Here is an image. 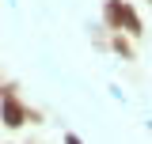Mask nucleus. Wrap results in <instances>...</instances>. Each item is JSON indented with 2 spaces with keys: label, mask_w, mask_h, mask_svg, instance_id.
Returning <instances> with one entry per match:
<instances>
[{
  "label": "nucleus",
  "mask_w": 152,
  "mask_h": 144,
  "mask_svg": "<svg viewBox=\"0 0 152 144\" xmlns=\"http://www.w3.org/2000/svg\"><path fill=\"white\" fill-rule=\"evenodd\" d=\"M118 31H126V34H141L145 27H141V15L133 12V4L122 0V12H118Z\"/></svg>",
  "instance_id": "2"
},
{
  "label": "nucleus",
  "mask_w": 152,
  "mask_h": 144,
  "mask_svg": "<svg viewBox=\"0 0 152 144\" xmlns=\"http://www.w3.org/2000/svg\"><path fill=\"white\" fill-rule=\"evenodd\" d=\"M110 46H114V53H122V57H133V46H129V38H122V31L110 38Z\"/></svg>",
  "instance_id": "4"
},
{
  "label": "nucleus",
  "mask_w": 152,
  "mask_h": 144,
  "mask_svg": "<svg viewBox=\"0 0 152 144\" xmlns=\"http://www.w3.org/2000/svg\"><path fill=\"white\" fill-rule=\"evenodd\" d=\"M65 144H84V140H80L76 133H65Z\"/></svg>",
  "instance_id": "5"
},
{
  "label": "nucleus",
  "mask_w": 152,
  "mask_h": 144,
  "mask_svg": "<svg viewBox=\"0 0 152 144\" xmlns=\"http://www.w3.org/2000/svg\"><path fill=\"white\" fill-rule=\"evenodd\" d=\"M148 4H152V0H148Z\"/></svg>",
  "instance_id": "6"
},
{
  "label": "nucleus",
  "mask_w": 152,
  "mask_h": 144,
  "mask_svg": "<svg viewBox=\"0 0 152 144\" xmlns=\"http://www.w3.org/2000/svg\"><path fill=\"white\" fill-rule=\"evenodd\" d=\"M118 12H122V0H107L103 4V19H107L110 31H118Z\"/></svg>",
  "instance_id": "3"
},
{
  "label": "nucleus",
  "mask_w": 152,
  "mask_h": 144,
  "mask_svg": "<svg viewBox=\"0 0 152 144\" xmlns=\"http://www.w3.org/2000/svg\"><path fill=\"white\" fill-rule=\"evenodd\" d=\"M0 121H4L8 129H19V125H27V106L19 103L15 95L0 99Z\"/></svg>",
  "instance_id": "1"
}]
</instances>
